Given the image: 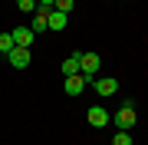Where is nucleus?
I'll use <instances>...</instances> for the list:
<instances>
[{
    "label": "nucleus",
    "instance_id": "0eeeda50",
    "mask_svg": "<svg viewBox=\"0 0 148 145\" xmlns=\"http://www.w3.org/2000/svg\"><path fill=\"white\" fill-rule=\"evenodd\" d=\"M69 27V13H59V10H49V20H46V30H53V33H59V30H66Z\"/></svg>",
    "mask_w": 148,
    "mask_h": 145
},
{
    "label": "nucleus",
    "instance_id": "423d86ee",
    "mask_svg": "<svg viewBox=\"0 0 148 145\" xmlns=\"http://www.w3.org/2000/svg\"><path fill=\"white\" fill-rule=\"evenodd\" d=\"M46 20H49V10L46 7H36L33 10V20H30V30L33 33H46Z\"/></svg>",
    "mask_w": 148,
    "mask_h": 145
},
{
    "label": "nucleus",
    "instance_id": "6e6552de",
    "mask_svg": "<svg viewBox=\"0 0 148 145\" xmlns=\"http://www.w3.org/2000/svg\"><path fill=\"white\" fill-rule=\"evenodd\" d=\"M63 89L69 92V96H82V89H86V79H82L79 73H76V76H66V82H63Z\"/></svg>",
    "mask_w": 148,
    "mask_h": 145
},
{
    "label": "nucleus",
    "instance_id": "1a4fd4ad",
    "mask_svg": "<svg viewBox=\"0 0 148 145\" xmlns=\"http://www.w3.org/2000/svg\"><path fill=\"white\" fill-rule=\"evenodd\" d=\"M10 36H13V43H16V46H30L36 33H33L30 27H16V30H10Z\"/></svg>",
    "mask_w": 148,
    "mask_h": 145
},
{
    "label": "nucleus",
    "instance_id": "f8f14e48",
    "mask_svg": "<svg viewBox=\"0 0 148 145\" xmlns=\"http://www.w3.org/2000/svg\"><path fill=\"white\" fill-rule=\"evenodd\" d=\"M112 145H132V132H115V139H112Z\"/></svg>",
    "mask_w": 148,
    "mask_h": 145
},
{
    "label": "nucleus",
    "instance_id": "39448f33",
    "mask_svg": "<svg viewBox=\"0 0 148 145\" xmlns=\"http://www.w3.org/2000/svg\"><path fill=\"white\" fill-rule=\"evenodd\" d=\"M92 86H95V92H99L102 99H106V96H115V89H119V79L106 76V79H92Z\"/></svg>",
    "mask_w": 148,
    "mask_h": 145
},
{
    "label": "nucleus",
    "instance_id": "2eb2a0df",
    "mask_svg": "<svg viewBox=\"0 0 148 145\" xmlns=\"http://www.w3.org/2000/svg\"><path fill=\"white\" fill-rule=\"evenodd\" d=\"M53 3L56 0H36V7H46V10H53Z\"/></svg>",
    "mask_w": 148,
    "mask_h": 145
},
{
    "label": "nucleus",
    "instance_id": "4468645a",
    "mask_svg": "<svg viewBox=\"0 0 148 145\" xmlns=\"http://www.w3.org/2000/svg\"><path fill=\"white\" fill-rule=\"evenodd\" d=\"M53 10H59V13H69V10H73V0H56V3H53Z\"/></svg>",
    "mask_w": 148,
    "mask_h": 145
},
{
    "label": "nucleus",
    "instance_id": "7ed1b4c3",
    "mask_svg": "<svg viewBox=\"0 0 148 145\" xmlns=\"http://www.w3.org/2000/svg\"><path fill=\"white\" fill-rule=\"evenodd\" d=\"M7 59H10L13 69H27L30 59H33V53H30V46H13L10 53H7Z\"/></svg>",
    "mask_w": 148,
    "mask_h": 145
},
{
    "label": "nucleus",
    "instance_id": "f03ea898",
    "mask_svg": "<svg viewBox=\"0 0 148 145\" xmlns=\"http://www.w3.org/2000/svg\"><path fill=\"white\" fill-rule=\"evenodd\" d=\"M112 122H115V129H122V132H132V125L138 122V115H135L132 102H125V106H122L115 115H112Z\"/></svg>",
    "mask_w": 148,
    "mask_h": 145
},
{
    "label": "nucleus",
    "instance_id": "20e7f679",
    "mask_svg": "<svg viewBox=\"0 0 148 145\" xmlns=\"http://www.w3.org/2000/svg\"><path fill=\"white\" fill-rule=\"evenodd\" d=\"M86 119H89V125H95V129H106V125L112 122V115L106 112V106H92L89 112H86Z\"/></svg>",
    "mask_w": 148,
    "mask_h": 145
},
{
    "label": "nucleus",
    "instance_id": "9b49d317",
    "mask_svg": "<svg viewBox=\"0 0 148 145\" xmlns=\"http://www.w3.org/2000/svg\"><path fill=\"white\" fill-rule=\"evenodd\" d=\"M13 46H16V43H13V36H10V33H0V53H10Z\"/></svg>",
    "mask_w": 148,
    "mask_h": 145
},
{
    "label": "nucleus",
    "instance_id": "f257e3e1",
    "mask_svg": "<svg viewBox=\"0 0 148 145\" xmlns=\"http://www.w3.org/2000/svg\"><path fill=\"white\" fill-rule=\"evenodd\" d=\"M99 69H102V56H99V53H82V56H79V73H82V79H95Z\"/></svg>",
    "mask_w": 148,
    "mask_h": 145
},
{
    "label": "nucleus",
    "instance_id": "9d476101",
    "mask_svg": "<svg viewBox=\"0 0 148 145\" xmlns=\"http://www.w3.org/2000/svg\"><path fill=\"white\" fill-rule=\"evenodd\" d=\"M79 56L82 53H73V56L63 59V76H76V73H79Z\"/></svg>",
    "mask_w": 148,
    "mask_h": 145
},
{
    "label": "nucleus",
    "instance_id": "ddd939ff",
    "mask_svg": "<svg viewBox=\"0 0 148 145\" xmlns=\"http://www.w3.org/2000/svg\"><path fill=\"white\" fill-rule=\"evenodd\" d=\"M16 7H20L23 13H33L36 10V0H16Z\"/></svg>",
    "mask_w": 148,
    "mask_h": 145
}]
</instances>
